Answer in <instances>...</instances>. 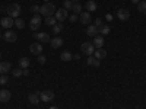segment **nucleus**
I'll return each mask as SVG.
<instances>
[{
    "instance_id": "1",
    "label": "nucleus",
    "mask_w": 146,
    "mask_h": 109,
    "mask_svg": "<svg viewBox=\"0 0 146 109\" xmlns=\"http://www.w3.org/2000/svg\"><path fill=\"white\" fill-rule=\"evenodd\" d=\"M2 12H6V13L10 16V18H19L21 15V5L15 3V5H10V6H6V7H2Z\"/></svg>"
},
{
    "instance_id": "2",
    "label": "nucleus",
    "mask_w": 146,
    "mask_h": 109,
    "mask_svg": "<svg viewBox=\"0 0 146 109\" xmlns=\"http://www.w3.org/2000/svg\"><path fill=\"white\" fill-rule=\"evenodd\" d=\"M40 13L44 15L45 18H47V16H53V15L56 13V6H54L53 3L48 2V3H45V5L41 6V12H40Z\"/></svg>"
},
{
    "instance_id": "3",
    "label": "nucleus",
    "mask_w": 146,
    "mask_h": 109,
    "mask_svg": "<svg viewBox=\"0 0 146 109\" xmlns=\"http://www.w3.org/2000/svg\"><path fill=\"white\" fill-rule=\"evenodd\" d=\"M80 48L85 53V55H94V53H95V47H94L92 42H83Z\"/></svg>"
},
{
    "instance_id": "4",
    "label": "nucleus",
    "mask_w": 146,
    "mask_h": 109,
    "mask_svg": "<svg viewBox=\"0 0 146 109\" xmlns=\"http://www.w3.org/2000/svg\"><path fill=\"white\" fill-rule=\"evenodd\" d=\"M40 98H41L42 102H50V100L54 99V92L53 90H44V92L40 93Z\"/></svg>"
},
{
    "instance_id": "5",
    "label": "nucleus",
    "mask_w": 146,
    "mask_h": 109,
    "mask_svg": "<svg viewBox=\"0 0 146 109\" xmlns=\"http://www.w3.org/2000/svg\"><path fill=\"white\" fill-rule=\"evenodd\" d=\"M56 19H57V22H63L64 19H67L69 18V15H67V10L63 7V9H57L56 10Z\"/></svg>"
},
{
    "instance_id": "6",
    "label": "nucleus",
    "mask_w": 146,
    "mask_h": 109,
    "mask_svg": "<svg viewBox=\"0 0 146 109\" xmlns=\"http://www.w3.org/2000/svg\"><path fill=\"white\" fill-rule=\"evenodd\" d=\"M41 20H42V19H41L38 15L34 16V18L31 19V22H29V28H31L32 31H36V29L40 28V25H41Z\"/></svg>"
},
{
    "instance_id": "7",
    "label": "nucleus",
    "mask_w": 146,
    "mask_h": 109,
    "mask_svg": "<svg viewBox=\"0 0 146 109\" xmlns=\"http://www.w3.org/2000/svg\"><path fill=\"white\" fill-rule=\"evenodd\" d=\"M0 23H2V26H3V28L9 29V28H12V26L15 25V19H13V18H10V16H6V18H3L2 20H0Z\"/></svg>"
},
{
    "instance_id": "8",
    "label": "nucleus",
    "mask_w": 146,
    "mask_h": 109,
    "mask_svg": "<svg viewBox=\"0 0 146 109\" xmlns=\"http://www.w3.org/2000/svg\"><path fill=\"white\" fill-rule=\"evenodd\" d=\"M117 18L120 19V20H127L129 18H130V12L127 10V9H118L117 10Z\"/></svg>"
},
{
    "instance_id": "9",
    "label": "nucleus",
    "mask_w": 146,
    "mask_h": 109,
    "mask_svg": "<svg viewBox=\"0 0 146 109\" xmlns=\"http://www.w3.org/2000/svg\"><path fill=\"white\" fill-rule=\"evenodd\" d=\"M3 38H5V41H7V42H15V41L18 39V35H16V32H13V31H7V32H5Z\"/></svg>"
},
{
    "instance_id": "10",
    "label": "nucleus",
    "mask_w": 146,
    "mask_h": 109,
    "mask_svg": "<svg viewBox=\"0 0 146 109\" xmlns=\"http://www.w3.org/2000/svg\"><path fill=\"white\" fill-rule=\"evenodd\" d=\"M34 36L40 42H50V35L47 32H38V33H34Z\"/></svg>"
},
{
    "instance_id": "11",
    "label": "nucleus",
    "mask_w": 146,
    "mask_h": 109,
    "mask_svg": "<svg viewBox=\"0 0 146 109\" xmlns=\"http://www.w3.org/2000/svg\"><path fill=\"white\" fill-rule=\"evenodd\" d=\"M29 51H31V54H34V55H40V54L42 53V45H41V44H31Z\"/></svg>"
},
{
    "instance_id": "12",
    "label": "nucleus",
    "mask_w": 146,
    "mask_h": 109,
    "mask_svg": "<svg viewBox=\"0 0 146 109\" xmlns=\"http://www.w3.org/2000/svg\"><path fill=\"white\" fill-rule=\"evenodd\" d=\"M10 98H12V93L9 92V90H0V102H3V103H6V102H9L10 100Z\"/></svg>"
},
{
    "instance_id": "13",
    "label": "nucleus",
    "mask_w": 146,
    "mask_h": 109,
    "mask_svg": "<svg viewBox=\"0 0 146 109\" xmlns=\"http://www.w3.org/2000/svg\"><path fill=\"white\" fill-rule=\"evenodd\" d=\"M79 20L83 23V25H88V23L91 22V13L89 12H82V13L79 15Z\"/></svg>"
},
{
    "instance_id": "14",
    "label": "nucleus",
    "mask_w": 146,
    "mask_h": 109,
    "mask_svg": "<svg viewBox=\"0 0 146 109\" xmlns=\"http://www.w3.org/2000/svg\"><path fill=\"white\" fill-rule=\"evenodd\" d=\"M98 32H100V29L96 28V26H94V25H89L86 28V35L88 36H94V38H95V36L98 35Z\"/></svg>"
},
{
    "instance_id": "15",
    "label": "nucleus",
    "mask_w": 146,
    "mask_h": 109,
    "mask_svg": "<svg viewBox=\"0 0 146 109\" xmlns=\"http://www.w3.org/2000/svg\"><path fill=\"white\" fill-rule=\"evenodd\" d=\"M10 68H12V64L9 61H2L0 63V73H2V74H6Z\"/></svg>"
},
{
    "instance_id": "16",
    "label": "nucleus",
    "mask_w": 146,
    "mask_h": 109,
    "mask_svg": "<svg viewBox=\"0 0 146 109\" xmlns=\"http://www.w3.org/2000/svg\"><path fill=\"white\" fill-rule=\"evenodd\" d=\"M94 57H95L96 60H102V58L107 57V51L104 50V48H98V50L94 53Z\"/></svg>"
},
{
    "instance_id": "17",
    "label": "nucleus",
    "mask_w": 146,
    "mask_h": 109,
    "mask_svg": "<svg viewBox=\"0 0 146 109\" xmlns=\"http://www.w3.org/2000/svg\"><path fill=\"white\" fill-rule=\"evenodd\" d=\"M40 100H41V98H40V95H38V93H31V95L28 96V102L32 103V105H36Z\"/></svg>"
},
{
    "instance_id": "18",
    "label": "nucleus",
    "mask_w": 146,
    "mask_h": 109,
    "mask_svg": "<svg viewBox=\"0 0 146 109\" xmlns=\"http://www.w3.org/2000/svg\"><path fill=\"white\" fill-rule=\"evenodd\" d=\"M92 44H94V47H96V50H98V48H102V45H104V38H102V36L96 35Z\"/></svg>"
},
{
    "instance_id": "19",
    "label": "nucleus",
    "mask_w": 146,
    "mask_h": 109,
    "mask_svg": "<svg viewBox=\"0 0 146 109\" xmlns=\"http://www.w3.org/2000/svg\"><path fill=\"white\" fill-rule=\"evenodd\" d=\"M85 9H88L89 13H91V12H95L96 10V3L94 2V0H88L86 5H85Z\"/></svg>"
},
{
    "instance_id": "20",
    "label": "nucleus",
    "mask_w": 146,
    "mask_h": 109,
    "mask_svg": "<svg viewBox=\"0 0 146 109\" xmlns=\"http://www.w3.org/2000/svg\"><path fill=\"white\" fill-rule=\"evenodd\" d=\"M50 44H51V47H53V48H58V47H62V45H63V39L57 36V38L50 39Z\"/></svg>"
},
{
    "instance_id": "21",
    "label": "nucleus",
    "mask_w": 146,
    "mask_h": 109,
    "mask_svg": "<svg viewBox=\"0 0 146 109\" xmlns=\"http://www.w3.org/2000/svg\"><path fill=\"white\" fill-rule=\"evenodd\" d=\"M19 66H21V68H22V70L28 68V67H29V58H27V57H22V58L19 60Z\"/></svg>"
},
{
    "instance_id": "22",
    "label": "nucleus",
    "mask_w": 146,
    "mask_h": 109,
    "mask_svg": "<svg viewBox=\"0 0 146 109\" xmlns=\"http://www.w3.org/2000/svg\"><path fill=\"white\" fill-rule=\"evenodd\" d=\"M44 22H45V25H48V26H54L57 23V19H56V16H47L44 19Z\"/></svg>"
},
{
    "instance_id": "23",
    "label": "nucleus",
    "mask_w": 146,
    "mask_h": 109,
    "mask_svg": "<svg viewBox=\"0 0 146 109\" xmlns=\"http://www.w3.org/2000/svg\"><path fill=\"white\" fill-rule=\"evenodd\" d=\"M62 31H63V23H62V22H57L56 25L53 26V33H54V35H58Z\"/></svg>"
},
{
    "instance_id": "24",
    "label": "nucleus",
    "mask_w": 146,
    "mask_h": 109,
    "mask_svg": "<svg viewBox=\"0 0 146 109\" xmlns=\"http://www.w3.org/2000/svg\"><path fill=\"white\" fill-rule=\"evenodd\" d=\"M72 10H73V13H75V15H80L82 13V6L79 3H73Z\"/></svg>"
},
{
    "instance_id": "25",
    "label": "nucleus",
    "mask_w": 146,
    "mask_h": 109,
    "mask_svg": "<svg viewBox=\"0 0 146 109\" xmlns=\"http://www.w3.org/2000/svg\"><path fill=\"white\" fill-rule=\"evenodd\" d=\"M60 58L63 60V61H70V60L73 58V55L69 53V51H64V53H62V55H60Z\"/></svg>"
},
{
    "instance_id": "26",
    "label": "nucleus",
    "mask_w": 146,
    "mask_h": 109,
    "mask_svg": "<svg viewBox=\"0 0 146 109\" xmlns=\"http://www.w3.org/2000/svg\"><path fill=\"white\" fill-rule=\"evenodd\" d=\"M15 26H16L18 29H23V26H25V22H23V19L16 18V19H15Z\"/></svg>"
},
{
    "instance_id": "27",
    "label": "nucleus",
    "mask_w": 146,
    "mask_h": 109,
    "mask_svg": "<svg viewBox=\"0 0 146 109\" xmlns=\"http://www.w3.org/2000/svg\"><path fill=\"white\" fill-rule=\"evenodd\" d=\"M94 26H96V28H98V29H101L102 26H104V22H102V19H95V22H94Z\"/></svg>"
},
{
    "instance_id": "28",
    "label": "nucleus",
    "mask_w": 146,
    "mask_h": 109,
    "mask_svg": "<svg viewBox=\"0 0 146 109\" xmlns=\"http://www.w3.org/2000/svg\"><path fill=\"white\" fill-rule=\"evenodd\" d=\"M137 9L142 12V13H146V2H140L137 5Z\"/></svg>"
},
{
    "instance_id": "29",
    "label": "nucleus",
    "mask_w": 146,
    "mask_h": 109,
    "mask_svg": "<svg viewBox=\"0 0 146 109\" xmlns=\"http://www.w3.org/2000/svg\"><path fill=\"white\" fill-rule=\"evenodd\" d=\"M100 32H101L102 35H108L110 32H111V29H110V26H105V25H104V26L100 29Z\"/></svg>"
},
{
    "instance_id": "30",
    "label": "nucleus",
    "mask_w": 146,
    "mask_h": 109,
    "mask_svg": "<svg viewBox=\"0 0 146 109\" xmlns=\"http://www.w3.org/2000/svg\"><path fill=\"white\" fill-rule=\"evenodd\" d=\"M72 6H73V2L72 0H64V3H63V7L67 10V9H72Z\"/></svg>"
},
{
    "instance_id": "31",
    "label": "nucleus",
    "mask_w": 146,
    "mask_h": 109,
    "mask_svg": "<svg viewBox=\"0 0 146 109\" xmlns=\"http://www.w3.org/2000/svg\"><path fill=\"white\" fill-rule=\"evenodd\" d=\"M22 73H23V70H22L21 67H19V68H15V70H13V76H15V77H21Z\"/></svg>"
},
{
    "instance_id": "32",
    "label": "nucleus",
    "mask_w": 146,
    "mask_h": 109,
    "mask_svg": "<svg viewBox=\"0 0 146 109\" xmlns=\"http://www.w3.org/2000/svg\"><path fill=\"white\" fill-rule=\"evenodd\" d=\"M31 12H34V13H40V12H41V6L34 5V6L31 7Z\"/></svg>"
},
{
    "instance_id": "33",
    "label": "nucleus",
    "mask_w": 146,
    "mask_h": 109,
    "mask_svg": "<svg viewBox=\"0 0 146 109\" xmlns=\"http://www.w3.org/2000/svg\"><path fill=\"white\" fill-rule=\"evenodd\" d=\"M7 80H9V77L6 74H2V77H0V84H6Z\"/></svg>"
},
{
    "instance_id": "34",
    "label": "nucleus",
    "mask_w": 146,
    "mask_h": 109,
    "mask_svg": "<svg viewBox=\"0 0 146 109\" xmlns=\"http://www.w3.org/2000/svg\"><path fill=\"white\" fill-rule=\"evenodd\" d=\"M94 61H95V57H94V55H89V57H88V60H86L88 66H94Z\"/></svg>"
},
{
    "instance_id": "35",
    "label": "nucleus",
    "mask_w": 146,
    "mask_h": 109,
    "mask_svg": "<svg viewBox=\"0 0 146 109\" xmlns=\"http://www.w3.org/2000/svg\"><path fill=\"white\" fill-rule=\"evenodd\" d=\"M36 57H38V63H40V64H45L47 60H45V57H44V55H41V54H40V55H36Z\"/></svg>"
},
{
    "instance_id": "36",
    "label": "nucleus",
    "mask_w": 146,
    "mask_h": 109,
    "mask_svg": "<svg viewBox=\"0 0 146 109\" xmlns=\"http://www.w3.org/2000/svg\"><path fill=\"white\" fill-rule=\"evenodd\" d=\"M69 20H70L72 23H73V22H76V20H78V15H75V13L70 15V16H69Z\"/></svg>"
},
{
    "instance_id": "37",
    "label": "nucleus",
    "mask_w": 146,
    "mask_h": 109,
    "mask_svg": "<svg viewBox=\"0 0 146 109\" xmlns=\"http://www.w3.org/2000/svg\"><path fill=\"white\" fill-rule=\"evenodd\" d=\"M100 64H101V60H96V58H95V61H94V67H100Z\"/></svg>"
},
{
    "instance_id": "38",
    "label": "nucleus",
    "mask_w": 146,
    "mask_h": 109,
    "mask_svg": "<svg viewBox=\"0 0 146 109\" xmlns=\"http://www.w3.org/2000/svg\"><path fill=\"white\" fill-rule=\"evenodd\" d=\"M28 74H29V71H28V68H25V70H23V73H22V76H25V77H27Z\"/></svg>"
},
{
    "instance_id": "39",
    "label": "nucleus",
    "mask_w": 146,
    "mask_h": 109,
    "mask_svg": "<svg viewBox=\"0 0 146 109\" xmlns=\"http://www.w3.org/2000/svg\"><path fill=\"white\" fill-rule=\"evenodd\" d=\"M131 2H133V3H136V5H139V3L142 2V0H131Z\"/></svg>"
},
{
    "instance_id": "40",
    "label": "nucleus",
    "mask_w": 146,
    "mask_h": 109,
    "mask_svg": "<svg viewBox=\"0 0 146 109\" xmlns=\"http://www.w3.org/2000/svg\"><path fill=\"white\" fill-rule=\"evenodd\" d=\"M105 18H107V20H111V19H113V16H111V15H107Z\"/></svg>"
},
{
    "instance_id": "41",
    "label": "nucleus",
    "mask_w": 146,
    "mask_h": 109,
    "mask_svg": "<svg viewBox=\"0 0 146 109\" xmlns=\"http://www.w3.org/2000/svg\"><path fill=\"white\" fill-rule=\"evenodd\" d=\"M50 109H60V108H58V106H51Z\"/></svg>"
},
{
    "instance_id": "42",
    "label": "nucleus",
    "mask_w": 146,
    "mask_h": 109,
    "mask_svg": "<svg viewBox=\"0 0 146 109\" xmlns=\"http://www.w3.org/2000/svg\"><path fill=\"white\" fill-rule=\"evenodd\" d=\"M72 2H73V3H79V2H80V0H72Z\"/></svg>"
},
{
    "instance_id": "43",
    "label": "nucleus",
    "mask_w": 146,
    "mask_h": 109,
    "mask_svg": "<svg viewBox=\"0 0 146 109\" xmlns=\"http://www.w3.org/2000/svg\"><path fill=\"white\" fill-rule=\"evenodd\" d=\"M44 2H45V3H48V2H50V0H44Z\"/></svg>"
},
{
    "instance_id": "44",
    "label": "nucleus",
    "mask_w": 146,
    "mask_h": 109,
    "mask_svg": "<svg viewBox=\"0 0 146 109\" xmlns=\"http://www.w3.org/2000/svg\"><path fill=\"white\" fill-rule=\"evenodd\" d=\"M0 60H2V53H0Z\"/></svg>"
},
{
    "instance_id": "45",
    "label": "nucleus",
    "mask_w": 146,
    "mask_h": 109,
    "mask_svg": "<svg viewBox=\"0 0 146 109\" xmlns=\"http://www.w3.org/2000/svg\"><path fill=\"white\" fill-rule=\"evenodd\" d=\"M0 38H2V33H0Z\"/></svg>"
}]
</instances>
